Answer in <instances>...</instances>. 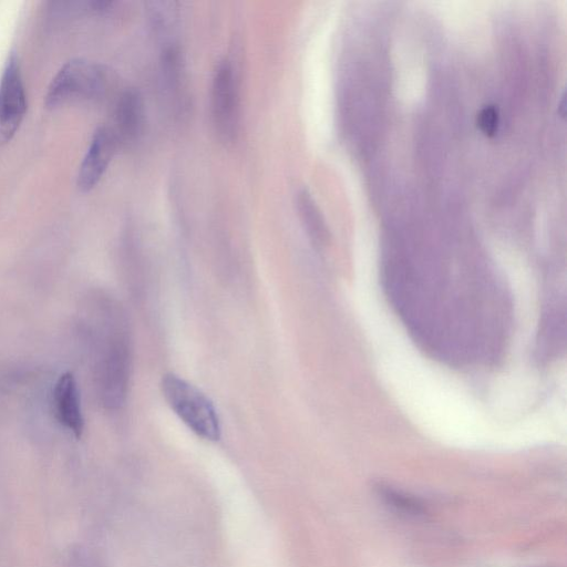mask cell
Listing matches in <instances>:
<instances>
[{
  "mask_svg": "<svg viewBox=\"0 0 567 567\" xmlns=\"http://www.w3.org/2000/svg\"><path fill=\"white\" fill-rule=\"evenodd\" d=\"M161 389L167 404L190 431L208 441L219 439L218 414L199 389L172 372L163 375Z\"/></svg>",
  "mask_w": 567,
  "mask_h": 567,
  "instance_id": "6da1fadb",
  "label": "cell"
},
{
  "mask_svg": "<svg viewBox=\"0 0 567 567\" xmlns=\"http://www.w3.org/2000/svg\"><path fill=\"white\" fill-rule=\"evenodd\" d=\"M107 76L100 65L76 59L65 63L51 81L45 94V105H63L100 96L106 89Z\"/></svg>",
  "mask_w": 567,
  "mask_h": 567,
  "instance_id": "7a4b0ae2",
  "label": "cell"
},
{
  "mask_svg": "<svg viewBox=\"0 0 567 567\" xmlns=\"http://www.w3.org/2000/svg\"><path fill=\"white\" fill-rule=\"evenodd\" d=\"M210 114L218 137L231 143L239 126V85L231 61L223 60L215 69L210 87Z\"/></svg>",
  "mask_w": 567,
  "mask_h": 567,
  "instance_id": "3957f363",
  "label": "cell"
},
{
  "mask_svg": "<svg viewBox=\"0 0 567 567\" xmlns=\"http://www.w3.org/2000/svg\"><path fill=\"white\" fill-rule=\"evenodd\" d=\"M27 110L25 91L14 55L8 59L0 80V145L19 128Z\"/></svg>",
  "mask_w": 567,
  "mask_h": 567,
  "instance_id": "277c9868",
  "label": "cell"
},
{
  "mask_svg": "<svg viewBox=\"0 0 567 567\" xmlns=\"http://www.w3.org/2000/svg\"><path fill=\"white\" fill-rule=\"evenodd\" d=\"M118 140L112 127H99L90 142L78 174V186L82 192L92 189L105 173Z\"/></svg>",
  "mask_w": 567,
  "mask_h": 567,
  "instance_id": "5b68a950",
  "label": "cell"
},
{
  "mask_svg": "<svg viewBox=\"0 0 567 567\" xmlns=\"http://www.w3.org/2000/svg\"><path fill=\"white\" fill-rule=\"evenodd\" d=\"M53 402L59 422L76 437L83 432L84 420L81 410L80 392L72 373L65 372L58 379Z\"/></svg>",
  "mask_w": 567,
  "mask_h": 567,
  "instance_id": "8992f818",
  "label": "cell"
},
{
  "mask_svg": "<svg viewBox=\"0 0 567 567\" xmlns=\"http://www.w3.org/2000/svg\"><path fill=\"white\" fill-rule=\"evenodd\" d=\"M143 124L144 104L142 95L135 89H127L117 100L115 127H112L118 143L134 142L141 134Z\"/></svg>",
  "mask_w": 567,
  "mask_h": 567,
  "instance_id": "52a82bcc",
  "label": "cell"
},
{
  "mask_svg": "<svg viewBox=\"0 0 567 567\" xmlns=\"http://www.w3.org/2000/svg\"><path fill=\"white\" fill-rule=\"evenodd\" d=\"M296 207L309 237L318 245L328 239V228L323 216L308 189L302 188L296 195Z\"/></svg>",
  "mask_w": 567,
  "mask_h": 567,
  "instance_id": "ba28073f",
  "label": "cell"
},
{
  "mask_svg": "<svg viewBox=\"0 0 567 567\" xmlns=\"http://www.w3.org/2000/svg\"><path fill=\"white\" fill-rule=\"evenodd\" d=\"M377 495L389 507L405 515H420L425 511L424 504L416 497L409 495L390 485L375 486Z\"/></svg>",
  "mask_w": 567,
  "mask_h": 567,
  "instance_id": "9c48e42d",
  "label": "cell"
},
{
  "mask_svg": "<svg viewBox=\"0 0 567 567\" xmlns=\"http://www.w3.org/2000/svg\"><path fill=\"white\" fill-rule=\"evenodd\" d=\"M147 11L153 28L157 32H167L176 22L177 9L175 2L153 1L147 3Z\"/></svg>",
  "mask_w": 567,
  "mask_h": 567,
  "instance_id": "30bf717a",
  "label": "cell"
},
{
  "mask_svg": "<svg viewBox=\"0 0 567 567\" xmlns=\"http://www.w3.org/2000/svg\"><path fill=\"white\" fill-rule=\"evenodd\" d=\"M480 130L486 136H493L497 132L499 115L498 110L494 105H486L481 109L476 118Z\"/></svg>",
  "mask_w": 567,
  "mask_h": 567,
  "instance_id": "8fae6325",
  "label": "cell"
}]
</instances>
